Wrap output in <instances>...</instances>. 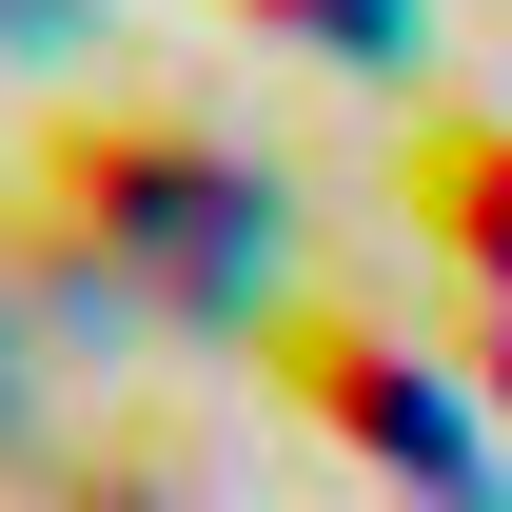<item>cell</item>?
Listing matches in <instances>:
<instances>
[{"label":"cell","instance_id":"6da1fadb","mask_svg":"<svg viewBox=\"0 0 512 512\" xmlns=\"http://www.w3.org/2000/svg\"><path fill=\"white\" fill-rule=\"evenodd\" d=\"M0 276L40 316H276V178L178 99H60L0 158Z\"/></svg>","mask_w":512,"mask_h":512},{"label":"cell","instance_id":"7a4b0ae2","mask_svg":"<svg viewBox=\"0 0 512 512\" xmlns=\"http://www.w3.org/2000/svg\"><path fill=\"white\" fill-rule=\"evenodd\" d=\"M256 375L296 394L316 434H355L375 473H414L434 512H493V434H473V394L414 355V335H375V316H335V296H276L256 316Z\"/></svg>","mask_w":512,"mask_h":512},{"label":"cell","instance_id":"3957f363","mask_svg":"<svg viewBox=\"0 0 512 512\" xmlns=\"http://www.w3.org/2000/svg\"><path fill=\"white\" fill-rule=\"evenodd\" d=\"M394 217H414L473 296H512V119L493 99H434V119L394 138Z\"/></svg>","mask_w":512,"mask_h":512},{"label":"cell","instance_id":"277c9868","mask_svg":"<svg viewBox=\"0 0 512 512\" xmlns=\"http://www.w3.org/2000/svg\"><path fill=\"white\" fill-rule=\"evenodd\" d=\"M60 512H197V473H178V434H158V414H119V434L60 453Z\"/></svg>","mask_w":512,"mask_h":512},{"label":"cell","instance_id":"5b68a950","mask_svg":"<svg viewBox=\"0 0 512 512\" xmlns=\"http://www.w3.org/2000/svg\"><path fill=\"white\" fill-rule=\"evenodd\" d=\"M256 40H316V60H394V20H414V0H237Z\"/></svg>","mask_w":512,"mask_h":512}]
</instances>
